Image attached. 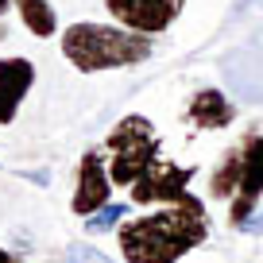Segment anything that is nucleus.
<instances>
[{"mask_svg":"<svg viewBox=\"0 0 263 263\" xmlns=\"http://www.w3.org/2000/svg\"><path fill=\"white\" fill-rule=\"evenodd\" d=\"M209 240L205 209L186 205H159L143 217H132L120 224L116 244L124 263H178L194 248Z\"/></svg>","mask_w":263,"mask_h":263,"instance_id":"1","label":"nucleus"},{"mask_svg":"<svg viewBox=\"0 0 263 263\" xmlns=\"http://www.w3.org/2000/svg\"><path fill=\"white\" fill-rule=\"evenodd\" d=\"M62 58L78 74H108V70H132L155 54V39L140 31H128L120 24H97V20H78L62 27L58 35Z\"/></svg>","mask_w":263,"mask_h":263,"instance_id":"2","label":"nucleus"},{"mask_svg":"<svg viewBox=\"0 0 263 263\" xmlns=\"http://www.w3.org/2000/svg\"><path fill=\"white\" fill-rule=\"evenodd\" d=\"M105 151H108V174L112 186H136L147 174V166L159 159V132L147 116L128 112L108 128L105 136Z\"/></svg>","mask_w":263,"mask_h":263,"instance_id":"3","label":"nucleus"},{"mask_svg":"<svg viewBox=\"0 0 263 263\" xmlns=\"http://www.w3.org/2000/svg\"><path fill=\"white\" fill-rule=\"evenodd\" d=\"M197 178V166H178L171 159L159 155L155 163L147 166L136 186H132V201L136 205H186V209H205L190 194V182Z\"/></svg>","mask_w":263,"mask_h":263,"instance_id":"4","label":"nucleus"},{"mask_svg":"<svg viewBox=\"0 0 263 263\" xmlns=\"http://www.w3.org/2000/svg\"><path fill=\"white\" fill-rule=\"evenodd\" d=\"M186 0H105V12L128 31L140 35H163L178 24Z\"/></svg>","mask_w":263,"mask_h":263,"instance_id":"5","label":"nucleus"},{"mask_svg":"<svg viewBox=\"0 0 263 263\" xmlns=\"http://www.w3.org/2000/svg\"><path fill=\"white\" fill-rule=\"evenodd\" d=\"M108 197H112V174H108V159L101 151H85L78 159V182H74V197H70V209L78 217H93L108 205Z\"/></svg>","mask_w":263,"mask_h":263,"instance_id":"6","label":"nucleus"},{"mask_svg":"<svg viewBox=\"0 0 263 263\" xmlns=\"http://www.w3.org/2000/svg\"><path fill=\"white\" fill-rule=\"evenodd\" d=\"M244 178H240V194L229 201V224L240 229L248 217L259 209V197H263V132H248L244 140Z\"/></svg>","mask_w":263,"mask_h":263,"instance_id":"7","label":"nucleus"},{"mask_svg":"<svg viewBox=\"0 0 263 263\" xmlns=\"http://www.w3.org/2000/svg\"><path fill=\"white\" fill-rule=\"evenodd\" d=\"M35 85V62L8 54L0 58V124H12L20 116V105Z\"/></svg>","mask_w":263,"mask_h":263,"instance_id":"8","label":"nucleus"},{"mask_svg":"<svg viewBox=\"0 0 263 263\" xmlns=\"http://www.w3.org/2000/svg\"><path fill=\"white\" fill-rule=\"evenodd\" d=\"M232 120H236V105L229 101V93L213 89V85L197 89L194 97L186 101V124H194L197 132H221V128H229Z\"/></svg>","mask_w":263,"mask_h":263,"instance_id":"9","label":"nucleus"},{"mask_svg":"<svg viewBox=\"0 0 263 263\" xmlns=\"http://www.w3.org/2000/svg\"><path fill=\"white\" fill-rule=\"evenodd\" d=\"M240 178H244V147L232 143L221 159H217L213 174H209V197L213 201H232L240 194Z\"/></svg>","mask_w":263,"mask_h":263,"instance_id":"10","label":"nucleus"},{"mask_svg":"<svg viewBox=\"0 0 263 263\" xmlns=\"http://www.w3.org/2000/svg\"><path fill=\"white\" fill-rule=\"evenodd\" d=\"M12 4H16V16L27 27V35H35V39H54L58 35V16L50 8V0H12Z\"/></svg>","mask_w":263,"mask_h":263,"instance_id":"11","label":"nucleus"},{"mask_svg":"<svg viewBox=\"0 0 263 263\" xmlns=\"http://www.w3.org/2000/svg\"><path fill=\"white\" fill-rule=\"evenodd\" d=\"M128 221V205H116V201H108L105 209H101V213H93V217H85V229L89 232H108L112 229V224H124Z\"/></svg>","mask_w":263,"mask_h":263,"instance_id":"12","label":"nucleus"},{"mask_svg":"<svg viewBox=\"0 0 263 263\" xmlns=\"http://www.w3.org/2000/svg\"><path fill=\"white\" fill-rule=\"evenodd\" d=\"M70 259H74V263H112V259H105L93 244H82V240L70 244Z\"/></svg>","mask_w":263,"mask_h":263,"instance_id":"13","label":"nucleus"},{"mask_svg":"<svg viewBox=\"0 0 263 263\" xmlns=\"http://www.w3.org/2000/svg\"><path fill=\"white\" fill-rule=\"evenodd\" d=\"M236 232H248V236H263V209H255V213L248 217V221L240 224Z\"/></svg>","mask_w":263,"mask_h":263,"instance_id":"14","label":"nucleus"},{"mask_svg":"<svg viewBox=\"0 0 263 263\" xmlns=\"http://www.w3.org/2000/svg\"><path fill=\"white\" fill-rule=\"evenodd\" d=\"M0 263H24V259H20V255H12V252H4V248H0Z\"/></svg>","mask_w":263,"mask_h":263,"instance_id":"15","label":"nucleus"},{"mask_svg":"<svg viewBox=\"0 0 263 263\" xmlns=\"http://www.w3.org/2000/svg\"><path fill=\"white\" fill-rule=\"evenodd\" d=\"M8 8H16V4H12V0H0V20L8 16Z\"/></svg>","mask_w":263,"mask_h":263,"instance_id":"16","label":"nucleus"},{"mask_svg":"<svg viewBox=\"0 0 263 263\" xmlns=\"http://www.w3.org/2000/svg\"><path fill=\"white\" fill-rule=\"evenodd\" d=\"M240 4H248V0H240Z\"/></svg>","mask_w":263,"mask_h":263,"instance_id":"17","label":"nucleus"}]
</instances>
